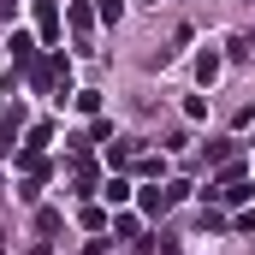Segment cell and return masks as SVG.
<instances>
[{
    "label": "cell",
    "mask_w": 255,
    "mask_h": 255,
    "mask_svg": "<svg viewBox=\"0 0 255 255\" xmlns=\"http://www.w3.org/2000/svg\"><path fill=\"white\" fill-rule=\"evenodd\" d=\"M65 24H71V36H77V48H89V30H95V12H89L83 0H71V6H65Z\"/></svg>",
    "instance_id": "obj_1"
},
{
    "label": "cell",
    "mask_w": 255,
    "mask_h": 255,
    "mask_svg": "<svg viewBox=\"0 0 255 255\" xmlns=\"http://www.w3.org/2000/svg\"><path fill=\"white\" fill-rule=\"evenodd\" d=\"M18 130H24V107H6V125H0V154H18Z\"/></svg>",
    "instance_id": "obj_2"
},
{
    "label": "cell",
    "mask_w": 255,
    "mask_h": 255,
    "mask_svg": "<svg viewBox=\"0 0 255 255\" xmlns=\"http://www.w3.org/2000/svg\"><path fill=\"white\" fill-rule=\"evenodd\" d=\"M12 60H18V71H24V77H30V71H36V42H30V36H24V30H18V36H12Z\"/></svg>",
    "instance_id": "obj_3"
},
{
    "label": "cell",
    "mask_w": 255,
    "mask_h": 255,
    "mask_svg": "<svg viewBox=\"0 0 255 255\" xmlns=\"http://www.w3.org/2000/svg\"><path fill=\"white\" fill-rule=\"evenodd\" d=\"M30 6H36V24H42V36L54 42V36H60V12H54V0H30Z\"/></svg>",
    "instance_id": "obj_4"
},
{
    "label": "cell",
    "mask_w": 255,
    "mask_h": 255,
    "mask_svg": "<svg viewBox=\"0 0 255 255\" xmlns=\"http://www.w3.org/2000/svg\"><path fill=\"white\" fill-rule=\"evenodd\" d=\"M166 208H172V196H166V184H148V190H142V214H154V220H160Z\"/></svg>",
    "instance_id": "obj_5"
},
{
    "label": "cell",
    "mask_w": 255,
    "mask_h": 255,
    "mask_svg": "<svg viewBox=\"0 0 255 255\" xmlns=\"http://www.w3.org/2000/svg\"><path fill=\"white\" fill-rule=\"evenodd\" d=\"M130 190H136V184H130L125 172H113V178L101 184V196H107V202H130Z\"/></svg>",
    "instance_id": "obj_6"
},
{
    "label": "cell",
    "mask_w": 255,
    "mask_h": 255,
    "mask_svg": "<svg viewBox=\"0 0 255 255\" xmlns=\"http://www.w3.org/2000/svg\"><path fill=\"white\" fill-rule=\"evenodd\" d=\"M130 166H136V178H154V184H160V172H166V160H160V154H136Z\"/></svg>",
    "instance_id": "obj_7"
},
{
    "label": "cell",
    "mask_w": 255,
    "mask_h": 255,
    "mask_svg": "<svg viewBox=\"0 0 255 255\" xmlns=\"http://www.w3.org/2000/svg\"><path fill=\"white\" fill-rule=\"evenodd\" d=\"M232 154H238V142H232V136H220V142L208 148V160H214V166H232Z\"/></svg>",
    "instance_id": "obj_8"
},
{
    "label": "cell",
    "mask_w": 255,
    "mask_h": 255,
    "mask_svg": "<svg viewBox=\"0 0 255 255\" xmlns=\"http://www.w3.org/2000/svg\"><path fill=\"white\" fill-rule=\"evenodd\" d=\"M196 77H202V83H214V77H220V54H214V48L196 60Z\"/></svg>",
    "instance_id": "obj_9"
},
{
    "label": "cell",
    "mask_w": 255,
    "mask_h": 255,
    "mask_svg": "<svg viewBox=\"0 0 255 255\" xmlns=\"http://www.w3.org/2000/svg\"><path fill=\"white\" fill-rule=\"evenodd\" d=\"M95 18H101V24H119V18H125V0H101Z\"/></svg>",
    "instance_id": "obj_10"
},
{
    "label": "cell",
    "mask_w": 255,
    "mask_h": 255,
    "mask_svg": "<svg viewBox=\"0 0 255 255\" xmlns=\"http://www.w3.org/2000/svg\"><path fill=\"white\" fill-rule=\"evenodd\" d=\"M36 232H42V238H54V232H60V214H54V208H42V214H36Z\"/></svg>",
    "instance_id": "obj_11"
},
{
    "label": "cell",
    "mask_w": 255,
    "mask_h": 255,
    "mask_svg": "<svg viewBox=\"0 0 255 255\" xmlns=\"http://www.w3.org/2000/svg\"><path fill=\"white\" fill-rule=\"evenodd\" d=\"M18 196H24V202H36V196H42V178H36V172H24V178H18Z\"/></svg>",
    "instance_id": "obj_12"
},
{
    "label": "cell",
    "mask_w": 255,
    "mask_h": 255,
    "mask_svg": "<svg viewBox=\"0 0 255 255\" xmlns=\"http://www.w3.org/2000/svg\"><path fill=\"white\" fill-rule=\"evenodd\" d=\"M71 101H77V113H95V107H101V95H95V89H77Z\"/></svg>",
    "instance_id": "obj_13"
},
{
    "label": "cell",
    "mask_w": 255,
    "mask_h": 255,
    "mask_svg": "<svg viewBox=\"0 0 255 255\" xmlns=\"http://www.w3.org/2000/svg\"><path fill=\"white\" fill-rule=\"evenodd\" d=\"M113 238H136V214H119L113 220Z\"/></svg>",
    "instance_id": "obj_14"
},
{
    "label": "cell",
    "mask_w": 255,
    "mask_h": 255,
    "mask_svg": "<svg viewBox=\"0 0 255 255\" xmlns=\"http://www.w3.org/2000/svg\"><path fill=\"white\" fill-rule=\"evenodd\" d=\"M12 12H18V0H0V18H12Z\"/></svg>",
    "instance_id": "obj_15"
}]
</instances>
